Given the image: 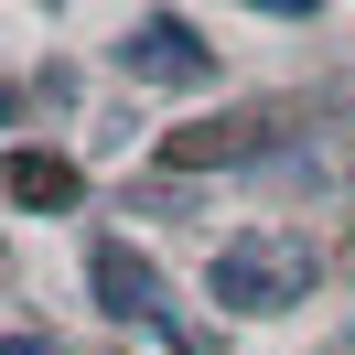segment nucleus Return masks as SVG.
Instances as JSON below:
<instances>
[{"mask_svg": "<svg viewBox=\"0 0 355 355\" xmlns=\"http://www.w3.org/2000/svg\"><path fill=\"white\" fill-rule=\"evenodd\" d=\"M312 291V259L291 237H237V248H216V302L226 312H291Z\"/></svg>", "mask_w": 355, "mask_h": 355, "instance_id": "nucleus-1", "label": "nucleus"}, {"mask_svg": "<svg viewBox=\"0 0 355 355\" xmlns=\"http://www.w3.org/2000/svg\"><path fill=\"white\" fill-rule=\"evenodd\" d=\"M119 76H140V87H205V76H216V44H205L183 11H140V22L119 33Z\"/></svg>", "mask_w": 355, "mask_h": 355, "instance_id": "nucleus-2", "label": "nucleus"}, {"mask_svg": "<svg viewBox=\"0 0 355 355\" xmlns=\"http://www.w3.org/2000/svg\"><path fill=\"white\" fill-rule=\"evenodd\" d=\"M87 280H97V312H119V323H151V334H173V302H162V269L151 259H130V248H97L87 259Z\"/></svg>", "mask_w": 355, "mask_h": 355, "instance_id": "nucleus-3", "label": "nucleus"}, {"mask_svg": "<svg viewBox=\"0 0 355 355\" xmlns=\"http://www.w3.org/2000/svg\"><path fill=\"white\" fill-rule=\"evenodd\" d=\"M0 194L22 205V216H65V205H76V162L65 151H11V162H0Z\"/></svg>", "mask_w": 355, "mask_h": 355, "instance_id": "nucleus-4", "label": "nucleus"}, {"mask_svg": "<svg viewBox=\"0 0 355 355\" xmlns=\"http://www.w3.org/2000/svg\"><path fill=\"white\" fill-rule=\"evenodd\" d=\"M248 11H280V22H312V11H323V0H248Z\"/></svg>", "mask_w": 355, "mask_h": 355, "instance_id": "nucleus-5", "label": "nucleus"}, {"mask_svg": "<svg viewBox=\"0 0 355 355\" xmlns=\"http://www.w3.org/2000/svg\"><path fill=\"white\" fill-rule=\"evenodd\" d=\"M0 355H65V345H54V334H11Z\"/></svg>", "mask_w": 355, "mask_h": 355, "instance_id": "nucleus-6", "label": "nucleus"}, {"mask_svg": "<svg viewBox=\"0 0 355 355\" xmlns=\"http://www.w3.org/2000/svg\"><path fill=\"white\" fill-rule=\"evenodd\" d=\"M0 119H11V87H0Z\"/></svg>", "mask_w": 355, "mask_h": 355, "instance_id": "nucleus-7", "label": "nucleus"}]
</instances>
